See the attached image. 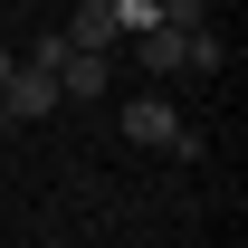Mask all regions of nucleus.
<instances>
[{
    "label": "nucleus",
    "mask_w": 248,
    "mask_h": 248,
    "mask_svg": "<svg viewBox=\"0 0 248 248\" xmlns=\"http://www.w3.org/2000/svg\"><path fill=\"white\" fill-rule=\"evenodd\" d=\"M124 143H143V153H172V162H191V153H201V124H191L182 105H162V95H134V105H124Z\"/></svg>",
    "instance_id": "f257e3e1"
},
{
    "label": "nucleus",
    "mask_w": 248,
    "mask_h": 248,
    "mask_svg": "<svg viewBox=\"0 0 248 248\" xmlns=\"http://www.w3.org/2000/svg\"><path fill=\"white\" fill-rule=\"evenodd\" d=\"M58 105H67V95H58V67H29V58L10 67V86H0V115H10V124H38V115H58Z\"/></svg>",
    "instance_id": "f03ea898"
},
{
    "label": "nucleus",
    "mask_w": 248,
    "mask_h": 248,
    "mask_svg": "<svg viewBox=\"0 0 248 248\" xmlns=\"http://www.w3.org/2000/svg\"><path fill=\"white\" fill-rule=\"evenodd\" d=\"M67 48H95V58H115V48H124L115 0H77V29H67Z\"/></svg>",
    "instance_id": "7ed1b4c3"
},
{
    "label": "nucleus",
    "mask_w": 248,
    "mask_h": 248,
    "mask_svg": "<svg viewBox=\"0 0 248 248\" xmlns=\"http://www.w3.org/2000/svg\"><path fill=\"white\" fill-rule=\"evenodd\" d=\"M105 86H115V67L95 58V48H67V67H58V95H67V105H95Z\"/></svg>",
    "instance_id": "20e7f679"
},
{
    "label": "nucleus",
    "mask_w": 248,
    "mask_h": 248,
    "mask_svg": "<svg viewBox=\"0 0 248 248\" xmlns=\"http://www.w3.org/2000/svg\"><path fill=\"white\" fill-rule=\"evenodd\" d=\"M229 67V38L219 29H182V77H219Z\"/></svg>",
    "instance_id": "39448f33"
},
{
    "label": "nucleus",
    "mask_w": 248,
    "mask_h": 248,
    "mask_svg": "<svg viewBox=\"0 0 248 248\" xmlns=\"http://www.w3.org/2000/svg\"><path fill=\"white\" fill-rule=\"evenodd\" d=\"M134 58L153 67V77H182V29H162V19H153V29L134 38Z\"/></svg>",
    "instance_id": "423d86ee"
},
{
    "label": "nucleus",
    "mask_w": 248,
    "mask_h": 248,
    "mask_svg": "<svg viewBox=\"0 0 248 248\" xmlns=\"http://www.w3.org/2000/svg\"><path fill=\"white\" fill-rule=\"evenodd\" d=\"M162 29H210V0H153Z\"/></svg>",
    "instance_id": "0eeeda50"
},
{
    "label": "nucleus",
    "mask_w": 248,
    "mask_h": 248,
    "mask_svg": "<svg viewBox=\"0 0 248 248\" xmlns=\"http://www.w3.org/2000/svg\"><path fill=\"white\" fill-rule=\"evenodd\" d=\"M115 19H124V38H143L153 29V0H115Z\"/></svg>",
    "instance_id": "6e6552de"
},
{
    "label": "nucleus",
    "mask_w": 248,
    "mask_h": 248,
    "mask_svg": "<svg viewBox=\"0 0 248 248\" xmlns=\"http://www.w3.org/2000/svg\"><path fill=\"white\" fill-rule=\"evenodd\" d=\"M10 67H19V48H0V86H10Z\"/></svg>",
    "instance_id": "1a4fd4ad"
}]
</instances>
